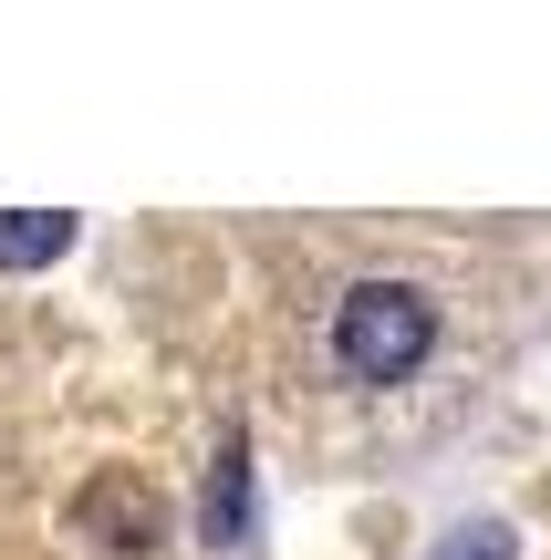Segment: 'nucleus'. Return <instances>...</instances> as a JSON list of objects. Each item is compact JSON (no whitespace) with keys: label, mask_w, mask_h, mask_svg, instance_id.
Instances as JSON below:
<instances>
[{"label":"nucleus","mask_w":551,"mask_h":560,"mask_svg":"<svg viewBox=\"0 0 551 560\" xmlns=\"http://www.w3.org/2000/svg\"><path fill=\"white\" fill-rule=\"evenodd\" d=\"M333 353L354 384H406L437 353V301L416 280H354L344 312H333Z\"/></svg>","instance_id":"1"},{"label":"nucleus","mask_w":551,"mask_h":560,"mask_svg":"<svg viewBox=\"0 0 551 560\" xmlns=\"http://www.w3.org/2000/svg\"><path fill=\"white\" fill-rule=\"evenodd\" d=\"M83 529H94L104 550H157L167 540V509H157V488L146 478H125V467H104L94 488H83V509H73Z\"/></svg>","instance_id":"2"},{"label":"nucleus","mask_w":551,"mask_h":560,"mask_svg":"<svg viewBox=\"0 0 551 560\" xmlns=\"http://www.w3.org/2000/svg\"><path fill=\"white\" fill-rule=\"evenodd\" d=\"M198 520H208V540H219V550H240V540H250V436H240V425L219 436V467H208Z\"/></svg>","instance_id":"3"},{"label":"nucleus","mask_w":551,"mask_h":560,"mask_svg":"<svg viewBox=\"0 0 551 560\" xmlns=\"http://www.w3.org/2000/svg\"><path fill=\"white\" fill-rule=\"evenodd\" d=\"M73 249V219L62 208H0V270H42Z\"/></svg>","instance_id":"4"},{"label":"nucleus","mask_w":551,"mask_h":560,"mask_svg":"<svg viewBox=\"0 0 551 560\" xmlns=\"http://www.w3.org/2000/svg\"><path fill=\"white\" fill-rule=\"evenodd\" d=\"M427 560H520V540L500 520H469V529H448V540H437Z\"/></svg>","instance_id":"5"}]
</instances>
